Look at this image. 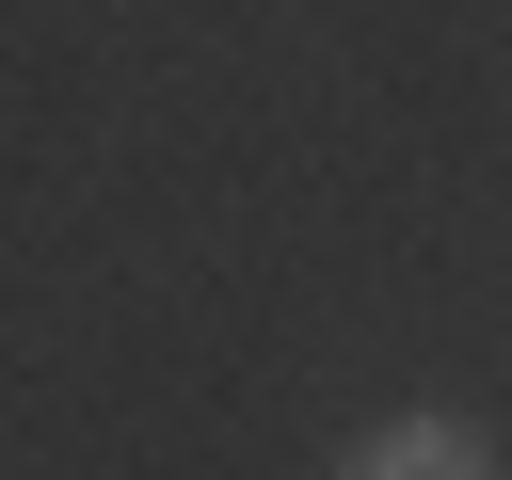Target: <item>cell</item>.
<instances>
[{"label": "cell", "instance_id": "6da1fadb", "mask_svg": "<svg viewBox=\"0 0 512 480\" xmlns=\"http://www.w3.org/2000/svg\"><path fill=\"white\" fill-rule=\"evenodd\" d=\"M336 480H496V432H464V416H384V432H352V464Z\"/></svg>", "mask_w": 512, "mask_h": 480}]
</instances>
